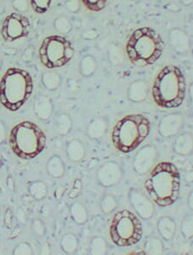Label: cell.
<instances>
[{
	"instance_id": "6da1fadb",
	"label": "cell",
	"mask_w": 193,
	"mask_h": 255,
	"mask_svg": "<svg viewBox=\"0 0 193 255\" xmlns=\"http://www.w3.org/2000/svg\"><path fill=\"white\" fill-rule=\"evenodd\" d=\"M180 172L171 162H161L153 168L145 183L147 192L156 205L171 206L180 196Z\"/></svg>"
},
{
	"instance_id": "7a4b0ae2",
	"label": "cell",
	"mask_w": 193,
	"mask_h": 255,
	"mask_svg": "<svg viewBox=\"0 0 193 255\" xmlns=\"http://www.w3.org/2000/svg\"><path fill=\"white\" fill-rule=\"evenodd\" d=\"M187 92L184 75L177 66H168L157 75L152 88L153 98L162 108L181 106Z\"/></svg>"
},
{
	"instance_id": "3957f363",
	"label": "cell",
	"mask_w": 193,
	"mask_h": 255,
	"mask_svg": "<svg viewBox=\"0 0 193 255\" xmlns=\"http://www.w3.org/2000/svg\"><path fill=\"white\" fill-rule=\"evenodd\" d=\"M164 43L157 32L149 27L140 28L131 34L126 44V54L132 64L147 66L162 56Z\"/></svg>"
},
{
	"instance_id": "277c9868",
	"label": "cell",
	"mask_w": 193,
	"mask_h": 255,
	"mask_svg": "<svg viewBox=\"0 0 193 255\" xmlns=\"http://www.w3.org/2000/svg\"><path fill=\"white\" fill-rule=\"evenodd\" d=\"M31 75L25 70L9 68L0 81V103L10 111H17L33 92Z\"/></svg>"
},
{
	"instance_id": "5b68a950",
	"label": "cell",
	"mask_w": 193,
	"mask_h": 255,
	"mask_svg": "<svg viewBox=\"0 0 193 255\" xmlns=\"http://www.w3.org/2000/svg\"><path fill=\"white\" fill-rule=\"evenodd\" d=\"M9 143L13 152L18 157L33 159L43 151L47 137L37 125L22 122L11 129Z\"/></svg>"
},
{
	"instance_id": "8992f818",
	"label": "cell",
	"mask_w": 193,
	"mask_h": 255,
	"mask_svg": "<svg viewBox=\"0 0 193 255\" xmlns=\"http://www.w3.org/2000/svg\"><path fill=\"white\" fill-rule=\"evenodd\" d=\"M150 129V122L146 117L139 115L125 116L112 130L113 145L121 152H131L146 138Z\"/></svg>"
},
{
	"instance_id": "52a82bcc",
	"label": "cell",
	"mask_w": 193,
	"mask_h": 255,
	"mask_svg": "<svg viewBox=\"0 0 193 255\" xmlns=\"http://www.w3.org/2000/svg\"><path fill=\"white\" fill-rule=\"evenodd\" d=\"M142 234V224L133 213L124 210L114 215L110 226V236L116 245H134L140 241Z\"/></svg>"
},
{
	"instance_id": "ba28073f",
	"label": "cell",
	"mask_w": 193,
	"mask_h": 255,
	"mask_svg": "<svg viewBox=\"0 0 193 255\" xmlns=\"http://www.w3.org/2000/svg\"><path fill=\"white\" fill-rule=\"evenodd\" d=\"M75 50L66 38L51 35L45 38L39 49V56L42 65L48 69L66 66L74 56Z\"/></svg>"
},
{
	"instance_id": "9c48e42d",
	"label": "cell",
	"mask_w": 193,
	"mask_h": 255,
	"mask_svg": "<svg viewBox=\"0 0 193 255\" xmlns=\"http://www.w3.org/2000/svg\"><path fill=\"white\" fill-rule=\"evenodd\" d=\"M31 30L28 16L22 13L12 12L3 20L1 34L4 41L13 42L21 38L27 37Z\"/></svg>"
},
{
	"instance_id": "30bf717a",
	"label": "cell",
	"mask_w": 193,
	"mask_h": 255,
	"mask_svg": "<svg viewBox=\"0 0 193 255\" xmlns=\"http://www.w3.org/2000/svg\"><path fill=\"white\" fill-rule=\"evenodd\" d=\"M124 172L121 166L116 162H107L97 170V181L100 186L112 187L121 181Z\"/></svg>"
},
{
	"instance_id": "8fae6325",
	"label": "cell",
	"mask_w": 193,
	"mask_h": 255,
	"mask_svg": "<svg viewBox=\"0 0 193 255\" xmlns=\"http://www.w3.org/2000/svg\"><path fill=\"white\" fill-rule=\"evenodd\" d=\"M158 158V151L156 147L148 144L136 154L133 160V168L138 174H145L152 169Z\"/></svg>"
},
{
	"instance_id": "7c38bea8",
	"label": "cell",
	"mask_w": 193,
	"mask_h": 255,
	"mask_svg": "<svg viewBox=\"0 0 193 255\" xmlns=\"http://www.w3.org/2000/svg\"><path fill=\"white\" fill-rule=\"evenodd\" d=\"M129 200L135 212L143 220H149L155 214L152 201L139 190L133 189L129 193Z\"/></svg>"
},
{
	"instance_id": "4fadbf2b",
	"label": "cell",
	"mask_w": 193,
	"mask_h": 255,
	"mask_svg": "<svg viewBox=\"0 0 193 255\" xmlns=\"http://www.w3.org/2000/svg\"><path fill=\"white\" fill-rule=\"evenodd\" d=\"M184 118L179 114H169L160 121L158 131L163 137L177 136L184 126Z\"/></svg>"
},
{
	"instance_id": "5bb4252c",
	"label": "cell",
	"mask_w": 193,
	"mask_h": 255,
	"mask_svg": "<svg viewBox=\"0 0 193 255\" xmlns=\"http://www.w3.org/2000/svg\"><path fill=\"white\" fill-rule=\"evenodd\" d=\"M169 44L175 53L185 54L190 49V39L187 33L181 28H175L169 31Z\"/></svg>"
},
{
	"instance_id": "9a60e30c",
	"label": "cell",
	"mask_w": 193,
	"mask_h": 255,
	"mask_svg": "<svg viewBox=\"0 0 193 255\" xmlns=\"http://www.w3.org/2000/svg\"><path fill=\"white\" fill-rule=\"evenodd\" d=\"M173 149L178 155L189 156L193 152V136L189 132L179 135L175 138Z\"/></svg>"
},
{
	"instance_id": "2e32d148",
	"label": "cell",
	"mask_w": 193,
	"mask_h": 255,
	"mask_svg": "<svg viewBox=\"0 0 193 255\" xmlns=\"http://www.w3.org/2000/svg\"><path fill=\"white\" fill-rule=\"evenodd\" d=\"M157 231L162 240L166 242H172L175 238L177 225L173 218L162 217L157 222Z\"/></svg>"
},
{
	"instance_id": "e0dca14e",
	"label": "cell",
	"mask_w": 193,
	"mask_h": 255,
	"mask_svg": "<svg viewBox=\"0 0 193 255\" xmlns=\"http://www.w3.org/2000/svg\"><path fill=\"white\" fill-rule=\"evenodd\" d=\"M34 111L38 118L47 121L50 118L53 112V104L52 100L47 96H40L35 100Z\"/></svg>"
},
{
	"instance_id": "ac0fdd59",
	"label": "cell",
	"mask_w": 193,
	"mask_h": 255,
	"mask_svg": "<svg viewBox=\"0 0 193 255\" xmlns=\"http://www.w3.org/2000/svg\"><path fill=\"white\" fill-rule=\"evenodd\" d=\"M149 92V87L146 82L137 80L132 83L128 89V98L132 103H143L146 100Z\"/></svg>"
},
{
	"instance_id": "d6986e66",
	"label": "cell",
	"mask_w": 193,
	"mask_h": 255,
	"mask_svg": "<svg viewBox=\"0 0 193 255\" xmlns=\"http://www.w3.org/2000/svg\"><path fill=\"white\" fill-rule=\"evenodd\" d=\"M107 124L101 117L94 119L88 127V135L92 139H99L106 134Z\"/></svg>"
},
{
	"instance_id": "ffe728a7",
	"label": "cell",
	"mask_w": 193,
	"mask_h": 255,
	"mask_svg": "<svg viewBox=\"0 0 193 255\" xmlns=\"http://www.w3.org/2000/svg\"><path fill=\"white\" fill-rule=\"evenodd\" d=\"M66 154L68 158L72 162H80L85 156V148L80 140L71 141L66 148Z\"/></svg>"
},
{
	"instance_id": "44dd1931",
	"label": "cell",
	"mask_w": 193,
	"mask_h": 255,
	"mask_svg": "<svg viewBox=\"0 0 193 255\" xmlns=\"http://www.w3.org/2000/svg\"><path fill=\"white\" fill-rule=\"evenodd\" d=\"M47 173L55 179L62 177L66 172L65 163L59 156H52L47 163Z\"/></svg>"
},
{
	"instance_id": "7402d4cb",
	"label": "cell",
	"mask_w": 193,
	"mask_h": 255,
	"mask_svg": "<svg viewBox=\"0 0 193 255\" xmlns=\"http://www.w3.org/2000/svg\"><path fill=\"white\" fill-rule=\"evenodd\" d=\"M97 65L96 59L95 57L90 54H87L85 56L83 57L79 66V70L82 76H84L85 78H89L95 74V72H96Z\"/></svg>"
},
{
	"instance_id": "603a6c76",
	"label": "cell",
	"mask_w": 193,
	"mask_h": 255,
	"mask_svg": "<svg viewBox=\"0 0 193 255\" xmlns=\"http://www.w3.org/2000/svg\"><path fill=\"white\" fill-rule=\"evenodd\" d=\"M41 83L48 91H57L62 83V78L57 72H46L41 76Z\"/></svg>"
},
{
	"instance_id": "cb8c5ba5",
	"label": "cell",
	"mask_w": 193,
	"mask_h": 255,
	"mask_svg": "<svg viewBox=\"0 0 193 255\" xmlns=\"http://www.w3.org/2000/svg\"><path fill=\"white\" fill-rule=\"evenodd\" d=\"M71 215L75 223L78 224H84L89 219L87 208L80 202H75L71 206Z\"/></svg>"
},
{
	"instance_id": "d4e9b609",
	"label": "cell",
	"mask_w": 193,
	"mask_h": 255,
	"mask_svg": "<svg viewBox=\"0 0 193 255\" xmlns=\"http://www.w3.org/2000/svg\"><path fill=\"white\" fill-rule=\"evenodd\" d=\"M78 239L76 235L72 233L66 234L63 236L60 247L64 252L68 255H72L77 252L78 249Z\"/></svg>"
},
{
	"instance_id": "484cf974",
	"label": "cell",
	"mask_w": 193,
	"mask_h": 255,
	"mask_svg": "<svg viewBox=\"0 0 193 255\" xmlns=\"http://www.w3.org/2000/svg\"><path fill=\"white\" fill-rule=\"evenodd\" d=\"M144 251L148 255H162L164 253V244L158 237H150L144 244Z\"/></svg>"
},
{
	"instance_id": "4316f807",
	"label": "cell",
	"mask_w": 193,
	"mask_h": 255,
	"mask_svg": "<svg viewBox=\"0 0 193 255\" xmlns=\"http://www.w3.org/2000/svg\"><path fill=\"white\" fill-rule=\"evenodd\" d=\"M28 191L34 199L42 200L47 196L48 188L43 181H36L30 184V186L28 187Z\"/></svg>"
},
{
	"instance_id": "83f0119b",
	"label": "cell",
	"mask_w": 193,
	"mask_h": 255,
	"mask_svg": "<svg viewBox=\"0 0 193 255\" xmlns=\"http://www.w3.org/2000/svg\"><path fill=\"white\" fill-rule=\"evenodd\" d=\"M108 59L113 66H120L125 62V53L121 47L112 44L108 48Z\"/></svg>"
},
{
	"instance_id": "f1b7e54d",
	"label": "cell",
	"mask_w": 193,
	"mask_h": 255,
	"mask_svg": "<svg viewBox=\"0 0 193 255\" xmlns=\"http://www.w3.org/2000/svg\"><path fill=\"white\" fill-rule=\"evenodd\" d=\"M108 252V246L106 240L102 237H95L91 243V255H106Z\"/></svg>"
},
{
	"instance_id": "f546056e",
	"label": "cell",
	"mask_w": 193,
	"mask_h": 255,
	"mask_svg": "<svg viewBox=\"0 0 193 255\" xmlns=\"http://www.w3.org/2000/svg\"><path fill=\"white\" fill-rule=\"evenodd\" d=\"M72 128V119L70 116L66 114H62L59 116L56 121V129L57 131L60 135L65 136L71 131Z\"/></svg>"
},
{
	"instance_id": "4dcf8cb0",
	"label": "cell",
	"mask_w": 193,
	"mask_h": 255,
	"mask_svg": "<svg viewBox=\"0 0 193 255\" xmlns=\"http://www.w3.org/2000/svg\"><path fill=\"white\" fill-rule=\"evenodd\" d=\"M53 27L59 34H67L72 31V24L70 19L65 16L57 17L53 22Z\"/></svg>"
},
{
	"instance_id": "1f68e13d",
	"label": "cell",
	"mask_w": 193,
	"mask_h": 255,
	"mask_svg": "<svg viewBox=\"0 0 193 255\" xmlns=\"http://www.w3.org/2000/svg\"><path fill=\"white\" fill-rule=\"evenodd\" d=\"M118 207V200L112 194H106L100 201V208L103 213L109 214L115 211Z\"/></svg>"
},
{
	"instance_id": "d6a6232c",
	"label": "cell",
	"mask_w": 193,
	"mask_h": 255,
	"mask_svg": "<svg viewBox=\"0 0 193 255\" xmlns=\"http://www.w3.org/2000/svg\"><path fill=\"white\" fill-rule=\"evenodd\" d=\"M181 234L186 239H191L193 237V215H188L185 217L181 227Z\"/></svg>"
},
{
	"instance_id": "836d02e7",
	"label": "cell",
	"mask_w": 193,
	"mask_h": 255,
	"mask_svg": "<svg viewBox=\"0 0 193 255\" xmlns=\"http://www.w3.org/2000/svg\"><path fill=\"white\" fill-rule=\"evenodd\" d=\"M29 3L35 12L44 14L50 8L52 0H29Z\"/></svg>"
},
{
	"instance_id": "e575fe53",
	"label": "cell",
	"mask_w": 193,
	"mask_h": 255,
	"mask_svg": "<svg viewBox=\"0 0 193 255\" xmlns=\"http://www.w3.org/2000/svg\"><path fill=\"white\" fill-rule=\"evenodd\" d=\"M84 6L92 11H100L106 7L107 0H82Z\"/></svg>"
},
{
	"instance_id": "d590c367",
	"label": "cell",
	"mask_w": 193,
	"mask_h": 255,
	"mask_svg": "<svg viewBox=\"0 0 193 255\" xmlns=\"http://www.w3.org/2000/svg\"><path fill=\"white\" fill-rule=\"evenodd\" d=\"M31 230L36 237H42L46 234V226L41 219H35L32 222Z\"/></svg>"
},
{
	"instance_id": "8d00e7d4",
	"label": "cell",
	"mask_w": 193,
	"mask_h": 255,
	"mask_svg": "<svg viewBox=\"0 0 193 255\" xmlns=\"http://www.w3.org/2000/svg\"><path fill=\"white\" fill-rule=\"evenodd\" d=\"M29 1L28 0H12V6L16 12L23 13L27 12L28 10Z\"/></svg>"
},
{
	"instance_id": "74e56055",
	"label": "cell",
	"mask_w": 193,
	"mask_h": 255,
	"mask_svg": "<svg viewBox=\"0 0 193 255\" xmlns=\"http://www.w3.org/2000/svg\"><path fill=\"white\" fill-rule=\"evenodd\" d=\"M14 255H33L31 246L26 243H20L13 251Z\"/></svg>"
},
{
	"instance_id": "f35d334b",
	"label": "cell",
	"mask_w": 193,
	"mask_h": 255,
	"mask_svg": "<svg viewBox=\"0 0 193 255\" xmlns=\"http://www.w3.org/2000/svg\"><path fill=\"white\" fill-rule=\"evenodd\" d=\"M65 6L67 10L72 13H78L81 9L80 0H64Z\"/></svg>"
},
{
	"instance_id": "ab89813d",
	"label": "cell",
	"mask_w": 193,
	"mask_h": 255,
	"mask_svg": "<svg viewBox=\"0 0 193 255\" xmlns=\"http://www.w3.org/2000/svg\"><path fill=\"white\" fill-rule=\"evenodd\" d=\"M98 37V32L96 30V29H93V28H91V29H88L86 31L84 32V34H83V38L85 39V40H95L96 38Z\"/></svg>"
},
{
	"instance_id": "60d3db41",
	"label": "cell",
	"mask_w": 193,
	"mask_h": 255,
	"mask_svg": "<svg viewBox=\"0 0 193 255\" xmlns=\"http://www.w3.org/2000/svg\"><path fill=\"white\" fill-rule=\"evenodd\" d=\"M5 137H6L5 127H4L3 122H0V144L5 141Z\"/></svg>"
},
{
	"instance_id": "b9f144b4",
	"label": "cell",
	"mask_w": 193,
	"mask_h": 255,
	"mask_svg": "<svg viewBox=\"0 0 193 255\" xmlns=\"http://www.w3.org/2000/svg\"><path fill=\"white\" fill-rule=\"evenodd\" d=\"M82 190V183L81 181L80 180H77L75 181V183H74V187H73V190L72 191V193H74V192H77V194H79V193L81 192Z\"/></svg>"
},
{
	"instance_id": "7bdbcfd3",
	"label": "cell",
	"mask_w": 193,
	"mask_h": 255,
	"mask_svg": "<svg viewBox=\"0 0 193 255\" xmlns=\"http://www.w3.org/2000/svg\"><path fill=\"white\" fill-rule=\"evenodd\" d=\"M188 205H189V207L193 211V192H192L190 196H189V199H188Z\"/></svg>"
},
{
	"instance_id": "ee69618b",
	"label": "cell",
	"mask_w": 193,
	"mask_h": 255,
	"mask_svg": "<svg viewBox=\"0 0 193 255\" xmlns=\"http://www.w3.org/2000/svg\"><path fill=\"white\" fill-rule=\"evenodd\" d=\"M182 4H184L186 6H188L193 3V0H179Z\"/></svg>"
},
{
	"instance_id": "f6af8a7d",
	"label": "cell",
	"mask_w": 193,
	"mask_h": 255,
	"mask_svg": "<svg viewBox=\"0 0 193 255\" xmlns=\"http://www.w3.org/2000/svg\"><path fill=\"white\" fill-rule=\"evenodd\" d=\"M190 97L191 102H192V109H193V84L190 86Z\"/></svg>"
},
{
	"instance_id": "bcb514c9",
	"label": "cell",
	"mask_w": 193,
	"mask_h": 255,
	"mask_svg": "<svg viewBox=\"0 0 193 255\" xmlns=\"http://www.w3.org/2000/svg\"><path fill=\"white\" fill-rule=\"evenodd\" d=\"M0 66H1V58H0Z\"/></svg>"
},
{
	"instance_id": "7dc6e473",
	"label": "cell",
	"mask_w": 193,
	"mask_h": 255,
	"mask_svg": "<svg viewBox=\"0 0 193 255\" xmlns=\"http://www.w3.org/2000/svg\"></svg>"
}]
</instances>
